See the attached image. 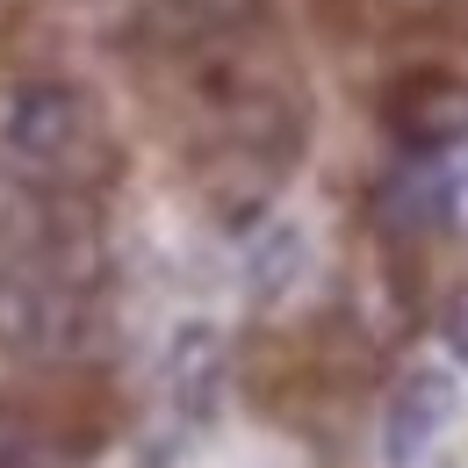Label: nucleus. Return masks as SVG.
<instances>
[{
    "mask_svg": "<svg viewBox=\"0 0 468 468\" xmlns=\"http://www.w3.org/2000/svg\"><path fill=\"white\" fill-rule=\"evenodd\" d=\"M224 389H231V346L217 324H180L166 339V404L187 418V425H209L224 410Z\"/></svg>",
    "mask_w": 468,
    "mask_h": 468,
    "instance_id": "obj_3",
    "label": "nucleus"
},
{
    "mask_svg": "<svg viewBox=\"0 0 468 468\" xmlns=\"http://www.w3.org/2000/svg\"><path fill=\"white\" fill-rule=\"evenodd\" d=\"M0 346H15V353H65L72 346V295L51 289L44 274L7 267V274H0Z\"/></svg>",
    "mask_w": 468,
    "mask_h": 468,
    "instance_id": "obj_4",
    "label": "nucleus"
},
{
    "mask_svg": "<svg viewBox=\"0 0 468 468\" xmlns=\"http://www.w3.org/2000/svg\"><path fill=\"white\" fill-rule=\"evenodd\" d=\"M462 195H468V174H462Z\"/></svg>",
    "mask_w": 468,
    "mask_h": 468,
    "instance_id": "obj_8",
    "label": "nucleus"
},
{
    "mask_svg": "<svg viewBox=\"0 0 468 468\" xmlns=\"http://www.w3.org/2000/svg\"><path fill=\"white\" fill-rule=\"evenodd\" d=\"M0 144L29 174H65L94 144V101L72 80H22L0 109Z\"/></svg>",
    "mask_w": 468,
    "mask_h": 468,
    "instance_id": "obj_1",
    "label": "nucleus"
},
{
    "mask_svg": "<svg viewBox=\"0 0 468 468\" xmlns=\"http://www.w3.org/2000/svg\"><path fill=\"white\" fill-rule=\"evenodd\" d=\"M389 116H397V130H404L410 144H454L468 130V94L447 87V80H410Z\"/></svg>",
    "mask_w": 468,
    "mask_h": 468,
    "instance_id": "obj_6",
    "label": "nucleus"
},
{
    "mask_svg": "<svg viewBox=\"0 0 468 468\" xmlns=\"http://www.w3.org/2000/svg\"><path fill=\"white\" fill-rule=\"evenodd\" d=\"M303 274H310V238H303V224L274 217L267 231H252V245H245V295L252 303H289L303 289Z\"/></svg>",
    "mask_w": 468,
    "mask_h": 468,
    "instance_id": "obj_5",
    "label": "nucleus"
},
{
    "mask_svg": "<svg viewBox=\"0 0 468 468\" xmlns=\"http://www.w3.org/2000/svg\"><path fill=\"white\" fill-rule=\"evenodd\" d=\"M37 462H44L37 425H29V418H15V410H0V468H37Z\"/></svg>",
    "mask_w": 468,
    "mask_h": 468,
    "instance_id": "obj_7",
    "label": "nucleus"
},
{
    "mask_svg": "<svg viewBox=\"0 0 468 468\" xmlns=\"http://www.w3.org/2000/svg\"><path fill=\"white\" fill-rule=\"evenodd\" d=\"M462 418V375L447 360H418L404 367V382L382 404V462L389 468H418Z\"/></svg>",
    "mask_w": 468,
    "mask_h": 468,
    "instance_id": "obj_2",
    "label": "nucleus"
}]
</instances>
